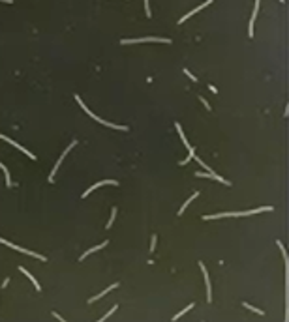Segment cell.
<instances>
[{"mask_svg":"<svg viewBox=\"0 0 289 322\" xmlns=\"http://www.w3.org/2000/svg\"><path fill=\"white\" fill-rule=\"evenodd\" d=\"M201 103H203V105H205V107H207V109H210V105H209V103H207V99H205V97H201Z\"/></svg>","mask_w":289,"mask_h":322,"instance_id":"d6986e66","label":"cell"},{"mask_svg":"<svg viewBox=\"0 0 289 322\" xmlns=\"http://www.w3.org/2000/svg\"><path fill=\"white\" fill-rule=\"evenodd\" d=\"M145 13L150 17V7H148V0H145Z\"/></svg>","mask_w":289,"mask_h":322,"instance_id":"2e32d148","label":"cell"},{"mask_svg":"<svg viewBox=\"0 0 289 322\" xmlns=\"http://www.w3.org/2000/svg\"><path fill=\"white\" fill-rule=\"evenodd\" d=\"M0 2H6V4H11L13 0H0Z\"/></svg>","mask_w":289,"mask_h":322,"instance_id":"ffe728a7","label":"cell"},{"mask_svg":"<svg viewBox=\"0 0 289 322\" xmlns=\"http://www.w3.org/2000/svg\"><path fill=\"white\" fill-rule=\"evenodd\" d=\"M184 73H186V75H188V77H190V79H192V81H197V77H195V75H192V73H190V71H188V69H184Z\"/></svg>","mask_w":289,"mask_h":322,"instance_id":"e0dca14e","label":"cell"},{"mask_svg":"<svg viewBox=\"0 0 289 322\" xmlns=\"http://www.w3.org/2000/svg\"><path fill=\"white\" fill-rule=\"evenodd\" d=\"M19 270H21V274H24V275H26V277H28V279H30V281H32V283H34V287H36V290H39V289H41V287H39V285H38V281H36V277H32V275H30V274H28V270H24V268H23V266H21V268H19Z\"/></svg>","mask_w":289,"mask_h":322,"instance_id":"5b68a950","label":"cell"},{"mask_svg":"<svg viewBox=\"0 0 289 322\" xmlns=\"http://www.w3.org/2000/svg\"><path fill=\"white\" fill-rule=\"evenodd\" d=\"M192 307H194V304H190V305H188V307H186V309H182V311H180V313H178V315H175V317H173V320H178V319H180V317H182V315H186V313H188V311H190V309H192Z\"/></svg>","mask_w":289,"mask_h":322,"instance_id":"8fae6325","label":"cell"},{"mask_svg":"<svg viewBox=\"0 0 289 322\" xmlns=\"http://www.w3.org/2000/svg\"><path fill=\"white\" fill-rule=\"evenodd\" d=\"M244 307H246V309H250V311H254V313H257V315H265L261 309H257V307H254V305H250V304H244Z\"/></svg>","mask_w":289,"mask_h":322,"instance_id":"7c38bea8","label":"cell"},{"mask_svg":"<svg viewBox=\"0 0 289 322\" xmlns=\"http://www.w3.org/2000/svg\"><path fill=\"white\" fill-rule=\"evenodd\" d=\"M197 195H199V193H194V195H192V197H190V199H188V201H186V202H184V204H182V208H180V210H178V214H184V212H186V208H188V206H190V202H192V201H194V199H195V197H197Z\"/></svg>","mask_w":289,"mask_h":322,"instance_id":"ba28073f","label":"cell"},{"mask_svg":"<svg viewBox=\"0 0 289 322\" xmlns=\"http://www.w3.org/2000/svg\"><path fill=\"white\" fill-rule=\"evenodd\" d=\"M194 156H195V150H194V148H188V156H186V159H184V161H180V165H186Z\"/></svg>","mask_w":289,"mask_h":322,"instance_id":"30bf717a","label":"cell"},{"mask_svg":"<svg viewBox=\"0 0 289 322\" xmlns=\"http://www.w3.org/2000/svg\"><path fill=\"white\" fill-rule=\"evenodd\" d=\"M0 169H2V171H4V174H6V184H8V186H11V180H9V172H8L6 165H2V163H0Z\"/></svg>","mask_w":289,"mask_h":322,"instance_id":"4fadbf2b","label":"cell"},{"mask_svg":"<svg viewBox=\"0 0 289 322\" xmlns=\"http://www.w3.org/2000/svg\"><path fill=\"white\" fill-rule=\"evenodd\" d=\"M115 311H116V305H115V307H111V311H109V313H107V315H105V317H103L101 320H105V319H109V317H111V315H113Z\"/></svg>","mask_w":289,"mask_h":322,"instance_id":"9a60e30c","label":"cell"},{"mask_svg":"<svg viewBox=\"0 0 289 322\" xmlns=\"http://www.w3.org/2000/svg\"><path fill=\"white\" fill-rule=\"evenodd\" d=\"M199 266H201V272H203V275H205V285H207V300H209V302H212V294H210V279H209V272L205 270V264H203V262H199Z\"/></svg>","mask_w":289,"mask_h":322,"instance_id":"3957f363","label":"cell"},{"mask_svg":"<svg viewBox=\"0 0 289 322\" xmlns=\"http://www.w3.org/2000/svg\"><path fill=\"white\" fill-rule=\"evenodd\" d=\"M280 2H284V0H280Z\"/></svg>","mask_w":289,"mask_h":322,"instance_id":"44dd1931","label":"cell"},{"mask_svg":"<svg viewBox=\"0 0 289 322\" xmlns=\"http://www.w3.org/2000/svg\"><path fill=\"white\" fill-rule=\"evenodd\" d=\"M116 287H118V285H111V287H109V289H105V290H103V292H100V294H98V296H94V298H92V300H88V302H90V304H92V302H96V300H100V298H101V296H105V294H107V292H109V290H113V289H116Z\"/></svg>","mask_w":289,"mask_h":322,"instance_id":"52a82bcc","label":"cell"},{"mask_svg":"<svg viewBox=\"0 0 289 322\" xmlns=\"http://www.w3.org/2000/svg\"><path fill=\"white\" fill-rule=\"evenodd\" d=\"M175 127H177V131H178V135H180V139H182V142L186 144V148H190V144H188V139H186V135L182 133V127H180V124H177Z\"/></svg>","mask_w":289,"mask_h":322,"instance_id":"9c48e42d","label":"cell"},{"mask_svg":"<svg viewBox=\"0 0 289 322\" xmlns=\"http://www.w3.org/2000/svg\"><path fill=\"white\" fill-rule=\"evenodd\" d=\"M210 2H212V0H205V2H203V4H201V6H197V7H195V9H192V11H190V13H188V15H184V17H182V19H180V22H184V21H186V19H188V17H192V15H194V13H197V11H201V9H203V7H205V6H209V4H210Z\"/></svg>","mask_w":289,"mask_h":322,"instance_id":"277c9868","label":"cell"},{"mask_svg":"<svg viewBox=\"0 0 289 322\" xmlns=\"http://www.w3.org/2000/svg\"><path fill=\"white\" fill-rule=\"evenodd\" d=\"M105 244H107V242H103V244H100V245H96V247H92V249H88V251H86L85 255H81V260H83L85 257H88V255H92V253H96V251H100L101 247H105Z\"/></svg>","mask_w":289,"mask_h":322,"instance_id":"8992f818","label":"cell"},{"mask_svg":"<svg viewBox=\"0 0 289 322\" xmlns=\"http://www.w3.org/2000/svg\"><path fill=\"white\" fill-rule=\"evenodd\" d=\"M156 240H158V238H156V236H152V245H150V251H154V249H156Z\"/></svg>","mask_w":289,"mask_h":322,"instance_id":"ac0fdd59","label":"cell"},{"mask_svg":"<svg viewBox=\"0 0 289 322\" xmlns=\"http://www.w3.org/2000/svg\"><path fill=\"white\" fill-rule=\"evenodd\" d=\"M107 184H111V186H118V182H116V180H101V182H98V184H94L92 187H88V189H86V191H85V193H83L81 197H88V195H90L92 191H96L98 187H101V186H107Z\"/></svg>","mask_w":289,"mask_h":322,"instance_id":"6da1fadb","label":"cell"},{"mask_svg":"<svg viewBox=\"0 0 289 322\" xmlns=\"http://www.w3.org/2000/svg\"><path fill=\"white\" fill-rule=\"evenodd\" d=\"M115 215H116V208L111 210V219H109V223H107V229H111V225H113V221H115Z\"/></svg>","mask_w":289,"mask_h":322,"instance_id":"5bb4252c","label":"cell"},{"mask_svg":"<svg viewBox=\"0 0 289 322\" xmlns=\"http://www.w3.org/2000/svg\"><path fill=\"white\" fill-rule=\"evenodd\" d=\"M195 176L197 178H210V180H218V182H222V184H229V180H224L222 176H218L216 172H195Z\"/></svg>","mask_w":289,"mask_h":322,"instance_id":"7a4b0ae2","label":"cell"}]
</instances>
